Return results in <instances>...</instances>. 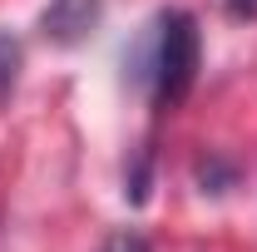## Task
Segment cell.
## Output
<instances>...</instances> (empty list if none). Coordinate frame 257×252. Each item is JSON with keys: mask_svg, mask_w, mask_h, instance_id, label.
<instances>
[{"mask_svg": "<svg viewBox=\"0 0 257 252\" xmlns=\"http://www.w3.org/2000/svg\"><path fill=\"white\" fill-rule=\"evenodd\" d=\"M99 252H149V242H144L139 232H128V227H124V232H114V237H109Z\"/></svg>", "mask_w": 257, "mask_h": 252, "instance_id": "obj_6", "label": "cell"}, {"mask_svg": "<svg viewBox=\"0 0 257 252\" xmlns=\"http://www.w3.org/2000/svg\"><path fill=\"white\" fill-rule=\"evenodd\" d=\"M198 60H203V35L188 10H159L144 40L128 50V84H139L154 99V109L168 114L188 99L193 79H198Z\"/></svg>", "mask_w": 257, "mask_h": 252, "instance_id": "obj_1", "label": "cell"}, {"mask_svg": "<svg viewBox=\"0 0 257 252\" xmlns=\"http://www.w3.org/2000/svg\"><path fill=\"white\" fill-rule=\"evenodd\" d=\"M99 20H104V0H50L40 10V35L50 45L74 50L99 30Z\"/></svg>", "mask_w": 257, "mask_h": 252, "instance_id": "obj_2", "label": "cell"}, {"mask_svg": "<svg viewBox=\"0 0 257 252\" xmlns=\"http://www.w3.org/2000/svg\"><path fill=\"white\" fill-rule=\"evenodd\" d=\"M198 183H203V193H227L237 183V168L227 158H218V154H203L198 158Z\"/></svg>", "mask_w": 257, "mask_h": 252, "instance_id": "obj_5", "label": "cell"}, {"mask_svg": "<svg viewBox=\"0 0 257 252\" xmlns=\"http://www.w3.org/2000/svg\"><path fill=\"white\" fill-rule=\"evenodd\" d=\"M149 188H154V144H139L134 158L124 163V198L139 208L149 203Z\"/></svg>", "mask_w": 257, "mask_h": 252, "instance_id": "obj_3", "label": "cell"}, {"mask_svg": "<svg viewBox=\"0 0 257 252\" xmlns=\"http://www.w3.org/2000/svg\"><path fill=\"white\" fill-rule=\"evenodd\" d=\"M20 64H25V50L10 30H0V104H10L15 84H20Z\"/></svg>", "mask_w": 257, "mask_h": 252, "instance_id": "obj_4", "label": "cell"}, {"mask_svg": "<svg viewBox=\"0 0 257 252\" xmlns=\"http://www.w3.org/2000/svg\"><path fill=\"white\" fill-rule=\"evenodd\" d=\"M227 15L232 20H257V0H227Z\"/></svg>", "mask_w": 257, "mask_h": 252, "instance_id": "obj_7", "label": "cell"}]
</instances>
